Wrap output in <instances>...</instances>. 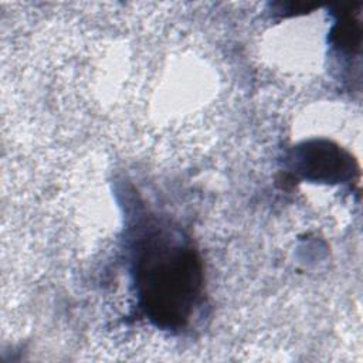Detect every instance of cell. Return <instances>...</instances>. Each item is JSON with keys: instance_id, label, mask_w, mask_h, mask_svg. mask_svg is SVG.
I'll return each instance as SVG.
<instances>
[{"instance_id": "obj_1", "label": "cell", "mask_w": 363, "mask_h": 363, "mask_svg": "<svg viewBox=\"0 0 363 363\" xmlns=\"http://www.w3.org/2000/svg\"><path fill=\"white\" fill-rule=\"evenodd\" d=\"M136 272L142 303L150 319L164 328L182 326L201 288V269L194 251L157 234L143 245Z\"/></svg>"}, {"instance_id": "obj_2", "label": "cell", "mask_w": 363, "mask_h": 363, "mask_svg": "<svg viewBox=\"0 0 363 363\" xmlns=\"http://www.w3.org/2000/svg\"><path fill=\"white\" fill-rule=\"evenodd\" d=\"M305 172L312 173L318 179H336L346 172V159L342 157V153L329 146L315 145L306 147L302 155Z\"/></svg>"}]
</instances>
